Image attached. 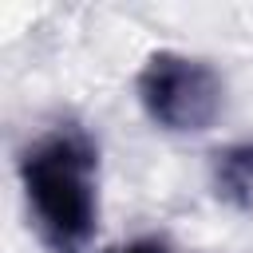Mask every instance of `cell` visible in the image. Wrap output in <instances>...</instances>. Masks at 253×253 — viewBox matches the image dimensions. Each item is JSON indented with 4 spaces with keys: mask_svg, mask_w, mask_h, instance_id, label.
Segmentation results:
<instances>
[{
    "mask_svg": "<svg viewBox=\"0 0 253 253\" xmlns=\"http://www.w3.org/2000/svg\"><path fill=\"white\" fill-rule=\"evenodd\" d=\"M28 217L51 253H87L99 229V146L79 123L32 138L16 162Z\"/></svg>",
    "mask_w": 253,
    "mask_h": 253,
    "instance_id": "6da1fadb",
    "label": "cell"
},
{
    "mask_svg": "<svg viewBox=\"0 0 253 253\" xmlns=\"http://www.w3.org/2000/svg\"><path fill=\"white\" fill-rule=\"evenodd\" d=\"M138 107L166 134H202L225 111V83L213 63L186 51H150L134 79Z\"/></svg>",
    "mask_w": 253,
    "mask_h": 253,
    "instance_id": "7a4b0ae2",
    "label": "cell"
},
{
    "mask_svg": "<svg viewBox=\"0 0 253 253\" xmlns=\"http://www.w3.org/2000/svg\"><path fill=\"white\" fill-rule=\"evenodd\" d=\"M210 190L221 206L253 213V138L225 142L210 154Z\"/></svg>",
    "mask_w": 253,
    "mask_h": 253,
    "instance_id": "3957f363",
    "label": "cell"
},
{
    "mask_svg": "<svg viewBox=\"0 0 253 253\" xmlns=\"http://www.w3.org/2000/svg\"><path fill=\"white\" fill-rule=\"evenodd\" d=\"M107 253H178L162 233H138V237H130V241H119V245H111Z\"/></svg>",
    "mask_w": 253,
    "mask_h": 253,
    "instance_id": "277c9868",
    "label": "cell"
}]
</instances>
